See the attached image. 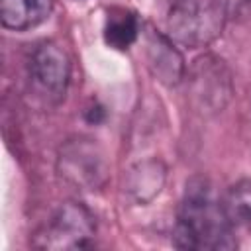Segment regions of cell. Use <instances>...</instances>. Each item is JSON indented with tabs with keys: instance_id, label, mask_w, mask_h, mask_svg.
<instances>
[{
	"instance_id": "obj_8",
	"label": "cell",
	"mask_w": 251,
	"mask_h": 251,
	"mask_svg": "<svg viewBox=\"0 0 251 251\" xmlns=\"http://www.w3.org/2000/svg\"><path fill=\"white\" fill-rule=\"evenodd\" d=\"M167 178V169L159 159H145L135 163L124 182V190L135 204H147L151 202L165 184Z\"/></svg>"
},
{
	"instance_id": "obj_7",
	"label": "cell",
	"mask_w": 251,
	"mask_h": 251,
	"mask_svg": "<svg viewBox=\"0 0 251 251\" xmlns=\"http://www.w3.org/2000/svg\"><path fill=\"white\" fill-rule=\"evenodd\" d=\"M145 57L151 75L165 86H176L186 75L184 59L176 49L171 35L155 29L153 25L145 31Z\"/></svg>"
},
{
	"instance_id": "obj_6",
	"label": "cell",
	"mask_w": 251,
	"mask_h": 251,
	"mask_svg": "<svg viewBox=\"0 0 251 251\" xmlns=\"http://www.w3.org/2000/svg\"><path fill=\"white\" fill-rule=\"evenodd\" d=\"M57 171L67 182L80 190H98L108 175L102 149L88 137H73L61 145Z\"/></svg>"
},
{
	"instance_id": "obj_9",
	"label": "cell",
	"mask_w": 251,
	"mask_h": 251,
	"mask_svg": "<svg viewBox=\"0 0 251 251\" xmlns=\"http://www.w3.org/2000/svg\"><path fill=\"white\" fill-rule=\"evenodd\" d=\"M53 12V0H0L2 25L27 31L41 25Z\"/></svg>"
},
{
	"instance_id": "obj_1",
	"label": "cell",
	"mask_w": 251,
	"mask_h": 251,
	"mask_svg": "<svg viewBox=\"0 0 251 251\" xmlns=\"http://www.w3.org/2000/svg\"><path fill=\"white\" fill-rule=\"evenodd\" d=\"M173 245L192 251L237 247V237L226 206L216 198L206 176L196 175L186 180L173 229Z\"/></svg>"
},
{
	"instance_id": "obj_11",
	"label": "cell",
	"mask_w": 251,
	"mask_h": 251,
	"mask_svg": "<svg viewBox=\"0 0 251 251\" xmlns=\"http://www.w3.org/2000/svg\"><path fill=\"white\" fill-rule=\"evenodd\" d=\"M227 218L233 226V231L243 229L251 233V180L243 178L235 182L224 200Z\"/></svg>"
},
{
	"instance_id": "obj_12",
	"label": "cell",
	"mask_w": 251,
	"mask_h": 251,
	"mask_svg": "<svg viewBox=\"0 0 251 251\" xmlns=\"http://www.w3.org/2000/svg\"><path fill=\"white\" fill-rule=\"evenodd\" d=\"M224 12L227 14V18H235V16H245L251 12V0H216Z\"/></svg>"
},
{
	"instance_id": "obj_10",
	"label": "cell",
	"mask_w": 251,
	"mask_h": 251,
	"mask_svg": "<svg viewBox=\"0 0 251 251\" xmlns=\"http://www.w3.org/2000/svg\"><path fill=\"white\" fill-rule=\"evenodd\" d=\"M139 35V18L127 8L108 10L104 24V41L116 51L129 49Z\"/></svg>"
},
{
	"instance_id": "obj_2",
	"label": "cell",
	"mask_w": 251,
	"mask_h": 251,
	"mask_svg": "<svg viewBox=\"0 0 251 251\" xmlns=\"http://www.w3.org/2000/svg\"><path fill=\"white\" fill-rule=\"evenodd\" d=\"M227 20V14L216 0H173L167 27L175 43L198 49L210 45Z\"/></svg>"
},
{
	"instance_id": "obj_3",
	"label": "cell",
	"mask_w": 251,
	"mask_h": 251,
	"mask_svg": "<svg viewBox=\"0 0 251 251\" xmlns=\"http://www.w3.org/2000/svg\"><path fill=\"white\" fill-rule=\"evenodd\" d=\"M96 220L92 212L75 200L63 202L49 220L33 233L31 245L37 249H84L94 243Z\"/></svg>"
},
{
	"instance_id": "obj_4",
	"label": "cell",
	"mask_w": 251,
	"mask_h": 251,
	"mask_svg": "<svg viewBox=\"0 0 251 251\" xmlns=\"http://www.w3.org/2000/svg\"><path fill=\"white\" fill-rule=\"evenodd\" d=\"M184 76L190 100L200 114H218L229 104L233 96V78L222 57L204 53L190 65Z\"/></svg>"
},
{
	"instance_id": "obj_5",
	"label": "cell",
	"mask_w": 251,
	"mask_h": 251,
	"mask_svg": "<svg viewBox=\"0 0 251 251\" xmlns=\"http://www.w3.org/2000/svg\"><path fill=\"white\" fill-rule=\"evenodd\" d=\"M31 90L47 104H59L71 82V61L55 41L37 43L27 61Z\"/></svg>"
}]
</instances>
